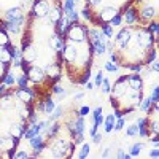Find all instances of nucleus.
I'll list each match as a JSON object with an SVG mask.
<instances>
[{
    "mask_svg": "<svg viewBox=\"0 0 159 159\" xmlns=\"http://www.w3.org/2000/svg\"><path fill=\"white\" fill-rule=\"evenodd\" d=\"M92 140H94V143H97V145H99V143L102 142V134H97V132H96V134L92 135Z\"/></svg>",
    "mask_w": 159,
    "mask_h": 159,
    "instance_id": "c03bdc74",
    "label": "nucleus"
},
{
    "mask_svg": "<svg viewBox=\"0 0 159 159\" xmlns=\"http://www.w3.org/2000/svg\"><path fill=\"white\" fill-rule=\"evenodd\" d=\"M135 18H137V15H135V10H134V8H130V10L126 11L124 19H126L127 24H134V22H135Z\"/></svg>",
    "mask_w": 159,
    "mask_h": 159,
    "instance_id": "6ab92c4d",
    "label": "nucleus"
},
{
    "mask_svg": "<svg viewBox=\"0 0 159 159\" xmlns=\"http://www.w3.org/2000/svg\"><path fill=\"white\" fill-rule=\"evenodd\" d=\"M89 111H91V108L88 107V105H84V107H81V108H80V115H81V116H86Z\"/></svg>",
    "mask_w": 159,
    "mask_h": 159,
    "instance_id": "79ce46f5",
    "label": "nucleus"
},
{
    "mask_svg": "<svg viewBox=\"0 0 159 159\" xmlns=\"http://www.w3.org/2000/svg\"><path fill=\"white\" fill-rule=\"evenodd\" d=\"M7 18H8V19H18V18H22V8H21V7L8 8V10H7Z\"/></svg>",
    "mask_w": 159,
    "mask_h": 159,
    "instance_id": "6e6552de",
    "label": "nucleus"
},
{
    "mask_svg": "<svg viewBox=\"0 0 159 159\" xmlns=\"http://www.w3.org/2000/svg\"><path fill=\"white\" fill-rule=\"evenodd\" d=\"M11 61H13L11 52L7 48H0V64L8 65V64H11Z\"/></svg>",
    "mask_w": 159,
    "mask_h": 159,
    "instance_id": "1a4fd4ad",
    "label": "nucleus"
},
{
    "mask_svg": "<svg viewBox=\"0 0 159 159\" xmlns=\"http://www.w3.org/2000/svg\"><path fill=\"white\" fill-rule=\"evenodd\" d=\"M37 134H40V124H32L29 129H25V132H24V137L25 139H30V137H34V135H37Z\"/></svg>",
    "mask_w": 159,
    "mask_h": 159,
    "instance_id": "ddd939ff",
    "label": "nucleus"
},
{
    "mask_svg": "<svg viewBox=\"0 0 159 159\" xmlns=\"http://www.w3.org/2000/svg\"><path fill=\"white\" fill-rule=\"evenodd\" d=\"M75 2H76V0H75Z\"/></svg>",
    "mask_w": 159,
    "mask_h": 159,
    "instance_id": "e2e57ef3",
    "label": "nucleus"
},
{
    "mask_svg": "<svg viewBox=\"0 0 159 159\" xmlns=\"http://www.w3.org/2000/svg\"><path fill=\"white\" fill-rule=\"evenodd\" d=\"M143 148V143H137V145H132L130 148V156H137L140 153V150Z\"/></svg>",
    "mask_w": 159,
    "mask_h": 159,
    "instance_id": "bb28decb",
    "label": "nucleus"
},
{
    "mask_svg": "<svg viewBox=\"0 0 159 159\" xmlns=\"http://www.w3.org/2000/svg\"><path fill=\"white\" fill-rule=\"evenodd\" d=\"M123 127H124V119H123V118H119L118 121H115V127H113V129H116V130H121Z\"/></svg>",
    "mask_w": 159,
    "mask_h": 159,
    "instance_id": "58836bf2",
    "label": "nucleus"
},
{
    "mask_svg": "<svg viewBox=\"0 0 159 159\" xmlns=\"http://www.w3.org/2000/svg\"><path fill=\"white\" fill-rule=\"evenodd\" d=\"M115 15H116V8H115V7H107V8H103V10L100 11V19H102L103 22H108Z\"/></svg>",
    "mask_w": 159,
    "mask_h": 159,
    "instance_id": "20e7f679",
    "label": "nucleus"
},
{
    "mask_svg": "<svg viewBox=\"0 0 159 159\" xmlns=\"http://www.w3.org/2000/svg\"><path fill=\"white\" fill-rule=\"evenodd\" d=\"M5 89H7V84L3 83L2 86H0V94H2V92H5Z\"/></svg>",
    "mask_w": 159,
    "mask_h": 159,
    "instance_id": "4d7b16f0",
    "label": "nucleus"
},
{
    "mask_svg": "<svg viewBox=\"0 0 159 159\" xmlns=\"http://www.w3.org/2000/svg\"><path fill=\"white\" fill-rule=\"evenodd\" d=\"M129 86L134 91H140L142 89V78L139 75H132L129 76Z\"/></svg>",
    "mask_w": 159,
    "mask_h": 159,
    "instance_id": "9d476101",
    "label": "nucleus"
},
{
    "mask_svg": "<svg viewBox=\"0 0 159 159\" xmlns=\"http://www.w3.org/2000/svg\"><path fill=\"white\" fill-rule=\"evenodd\" d=\"M64 51H65V57H67V61H75L76 59V48L73 46V45H69V46H65L64 48Z\"/></svg>",
    "mask_w": 159,
    "mask_h": 159,
    "instance_id": "9b49d317",
    "label": "nucleus"
},
{
    "mask_svg": "<svg viewBox=\"0 0 159 159\" xmlns=\"http://www.w3.org/2000/svg\"><path fill=\"white\" fill-rule=\"evenodd\" d=\"M151 103H153L151 97H150V99H145V100H143V103H142V110L148 113V111H150V108H151Z\"/></svg>",
    "mask_w": 159,
    "mask_h": 159,
    "instance_id": "c756f323",
    "label": "nucleus"
},
{
    "mask_svg": "<svg viewBox=\"0 0 159 159\" xmlns=\"http://www.w3.org/2000/svg\"><path fill=\"white\" fill-rule=\"evenodd\" d=\"M29 154L25 153V151H18L16 154H15V157H19V159H22V157H27Z\"/></svg>",
    "mask_w": 159,
    "mask_h": 159,
    "instance_id": "49530a36",
    "label": "nucleus"
},
{
    "mask_svg": "<svg viewBox=\"0 0 159 159\" xmlns=\"http://www.w3.org/2000/svg\"><path fill=\"white\" fill-rule=\"evenodd\" d=\"M73 99H75V100H81V99H83V92H78V94H75Z\"/></svg>",
    "mask_w": 159,
    "mask_h": 159,
    "instance_id": "864d4df0",
    "label": "nucleus"
},
{
    "mask_svg": "<svg viewBox=\"0 0 159 159\" xmlns=\"http://www.w3.org/2000/svg\"><path fill=\"white\" fill-rule=\"evenodd\" d=\"M25 52V62H34L35 59H37V51H35V48H27L24 51Z\"/></svg>",
    "mask_w": 159,
    "mask_h": 159,
    "instance_id": "f3484780",
    "label": "nucleus"
},
{
    "mask_svg": "<svg viewBox=\"0 0 159 159\" xmlns=\"http://www.w3.org/2000/svg\"><path fill=\"white\" fill-rule=\"evenodd\" d=\"M43 142V137L42 135H40V134H37V135H34V137H30L29 139V143H30V147H37V145H40V143H42Z\"/></svg>",
    "mask_w": 159,
    "mask_h": 159,
    "instance_id": "412c9836",
    "label": "nucleus"
},
{
    "mask_svg": "<svg viewBox=\"0 0 159 159\" xmlns=\"http://www.w3.org/2000/svg\"><path fill=\"white\" fill-rule=\"evenodd\" d=\"M46 72H48L49 76H52V78H59V67H57V65H48Z\"/></svg>",
    "mask_w": 159,
    "mask_h": 159,
    "instance_id": "aec40b11",
    "label": "nucleus"
},
{
    "mask_svg": "<svg viewBox=\"0 0 159 159\" xmlns=\"http://www.w3.org/2000/svg\"><path fill=\"white\" fill-rule=\"evenodd\" d=\"M21 116H22V118H27V116H29V110H27V108L21 110Z\"/></svg>",
    "mask_w": 159,
    "mask_h": 159,
    "instance_id": "3c124183",
    "label": "nucleus"
},
{
    "mask_svg": "<svg viewBox=\"0 0 159 159\" xmlns=\"http://www.w3.org/2000/svg\"><path fill=\"white\" fill-rule=\"evenodd\" d=\"M88 2H89V3H92V5H99V3L102 2V0H88Z\"/></svg>",
    "mask_w": 159,
    "mask_h": 159,
    "instance_id": "6e6d98bb",
    "label": "nucleus"
},
{
    "mask_svg": "<svg viewBox=\"0 0 159 159\" xmlns=\"http://www.w3.org/2000/svg\"><path fill=\"white\" fill-rule=\"evenodd\" d=\"M10 97H11V94H5L2 99H0V107H2V108L8 107V105H10Z\"/></svg>",
    "mask_w": 159,
    "mask_h": 159,
    "instance_id": "7c9ffc66",
    "label": "nucleus"
},
{
    "mask_svg": "<svg viewBox=\"0 0 159 159\" xmlns=\"http://www.w3.org/2000/svg\"><path fill=\"white\" fill-rule=\"evenodd\" d=\"M110 148H103V151H102V157H110Z\"/></svg>",
    "mask_w": 159,
    "mask_h": 159,
    "instance_id": "09e8293b",
    "label": "nucleus"
},
{
    "mask_svg": "<svg viewBox=\"0 0 159 159\" xmlns=\"http://www.w3.org/2000/svg\"><path fill=\"white\" fill-rule=\"evenodd\" d=\"M75 126V134H83V129H84V123H83V116L78 119V121L73 124Z\"/></svg>",
    "mask_w": 159,
    "mask_h": 159,
    "instance_id": "4be33fe9",
    "label": "nucleus"
},
{
    "mask_svg": "<svg viewBox=\"0 0 159 159\" xmlns=\"http://www.w3.org/2000/svg\"><path fill=\"white\" fill-rule=\"evenodd\" d=\"M8 43V35L3 29H0V46H5Z\"/></svg>",
    "mask_w": 159,
    "mask_h": 159,
    "instance_id": "c85d7f7f",
    "label": "nucleus"
},
{
    "mask_svg": "<svg viewBox=\"0 0 159 159\" xmlns=\"http://www.w3.org/2000/svg\"><path fill=\"white\" fill-rule=\"evenodd\" d=\"M157 92H159V89L154 88V89H153V96H151V100H153V102H157Z\"/></svg>",
    "mask_w": 159,
    "mask_h": 159,
    "instance_id": "a18cd8bd",
    "label": "nucleus"
},
{
    "mask_svg": "<svg viewBox=\"0 0 159 159\" xmlns=\"http://www.w3.org/2000/svg\"><path fill=\"white\" fill-rule=\"evenodd\" d=\"M153 70L157 72V62H153Z\"/></svg>",
    "mask_w": 159,
    "mask_h": 159,
    "instance_id": "680f3d73",
    "label": "nucleus"
},
{
    "mask_svg": "<svg viewBox=\"0 0 159 159\" xmlns=\"http://www.w3.org/2000/svg\"><path fill=\"white\" fill-rule=\"evenodd\" d=\"M67 15H69V16H67V18H69V21H73V22H76V21H78V13H76L73 8L67 11Z\"/></svg>",
    "mask_w": 159,
    "mask_h": 159,
    "instance_id": "2f4dec72",
    "label": "nucleus"
},
{
    "mask_svg": "<svg viewBox=\"0 0 159 159\" xmlns=\"http://www.w3.org/2000/svg\"><path fill=\"white\" fill-rule=\"evenodd\" d=\"M103 124H105V132H111L115 127V115H108L107 118H103Z\"/></svg>",
    "mask_w": 159,
    "mask_h": 159,
    "instance_id": "dca6fc26",
    "label": "nucleus"
},
{
    "mask_svg": "<svg viewBox=\"0 0 159 159\" xmlns=\"http://www.w3.org/2000/svg\"><path fill=\"white\" fill-rule=\"evenodd\" d=\"M81 15H83V18H86V19H91V11H89L86 7L81 10Z\"/></svg>",
    "mask_w": 159,
    "mask_h": 159,
    "instance_id": "37998d69",
    "label": "nucleus"
},
{
    "mask_svg": "<svg viewBox=\"0 0 159 159\" xmlns=\"http://www.w3.org/2000/svg\"><path fill=\"white\" fill-rule=\"evenodd\" d=\"M132 70H134V72H140V65H134V67H132Z\"/></svg>",
    "mask_w": 159,
    "mask_h": 159,
    "instance_id": "052dcab7",
    "label": "nucleus"
},
{
    "mask_svg": "<svg viewBox=\"0 0 159 159\" xmlns=\"http://www.w3.org/2000/svg\"><path fill=\"white\" fill-rule=\"evenodd\" d=\"M49 42H51L52 48H54L56 51H61V49H64V43H62V38H61L59 35H52Z\"/></svg>",
    "mask_w": 159,
    "mask_h": 159,
    "instance_id": "2eb2a0df",
    "label": "nucleus"
},
{
    "mask_svg": "<svg viewBox=\"0 0 159 159\" xmlns=\"http://www.w3.org/2000/svg\"><path fill=\"white\" fill-rule=\"evenodd\" d=\"M88 154H89V145H88V143H83V147H81V153H80L78 156L81 157V159H84Z\"/></svg>",
    "mask_w": 159,
    "mask_h": 159,
    "instance_id": "473e14b6",
    "label": "nucleus"
},
{
    "mask_svg": "<svg viewBox=\"0 0 159 159\" xmlns=\"http://www.w3.org/2000/svg\"><path fill=\"white\" fill-rule=\"evenodd\" d=\"M157 156H159V151H157V148H154L151 151V157H157Z\"/></svg>",
    "mask_w": 159,
    "mask_h": 159,
    "instance_id": "5fc2aeb1",
    "label": "nucleus"
},
{
    "mask_svg": "<svg viewBox=\"0 0 159 159\" xmlns=\"http://www.w3.org/2000/svg\"><path fill=\"white\" fill-rule=\"evenodd\" d=\"M40 110H42L43 113H46V115H49V113H52V110H54V103H52L51 99H46L42 105H40Z\"/></svg>",
    "mask_w": 159,
    "mask_h": 159,
    "instance_id": "f8f14e48",
    "label": "nucleus"
},
{
    "mask_svg": "<svg viewBox=\"0 0 159 159\" xmlns=\"http://www.w3.org/2000/svg\"><path fill=\"white\" fill-rule=\"evenodd\" d=\"M110 21H111L113 25H119V24H121V21H123V16H121V15H115Z\"/></svg>",
    "mask_w": 159,
    "mask_h": 159,
    "instance_id": "c9c22d12",
    "label": "nucleus"
},
{
    "mask_svg": "<svg viewBox=\"0 0 159 159\" xmlns=\"http://www.w3.org/2000/svg\"><path fill=\"white\" fill-rule=\"evenodd\" d=\"M18 97L22 100V102H25V103H29L30 100H32V94L25 89V88H21L19 91H18Z\"/></svg>",
    "mask_w": 159,
    "mask_h": 159,
    "instance_id": "4468645a",
    "label": "nucleus"
},
{
    "mask_svg": "<svg viewBox=\"0 0 159 159\" xmlns=\"http://www.w3.org/2000/svg\"><path fill=\"white\" fill-rule=\"evenodd\" d=\"M151 32L156 35V32H157V24H156V22H153V24H151Z\"/></svg>",
    "mask_w": 159,
    "mask_h": 159,
    "instance_id": "603ef678",
    "label": "nucleus"
},
{
    "mask_svg": "<svg viewBox=\"0 0 159 159\" xmlns=\"http://www.w3.org/2000/svg\"><path fill=\"white\" fill-rule=\"evenodd\" d=\"M75 7V0H65V11H69Z\"/></svg>",
    "mask_w": 159,
    "mask_h": 159,
    "instance_id": "ea45409f",
    "label": "nucleus"
},
{
    "mask_svg": "<svg viewBox=\"0 0 159 159\" xmlns=\"http://www.w3.org/2000/svg\"><path fill=\"white\" fill-rule=\"evenodd\" d=\"M105 70H108V72H116V70H118V65H115L113 62H107V64H105Z\"/></svg>",
    "mask_w": 159,
    "mask_h": 159,
    "instance_id": "4c0bfd02",
    "label": "nucleus"
},
{
    "mask_svg": "<svg viewBox=\"0 0 159 159\" xmlns=\"http://www.w3.org/2000/svg\"><path fill=\"white\" fill-rule=\"evenodd\" d=\"M118 157H126V159H129V157H130V154H126L123 150H119V151H118Z\"/></svg>",
    "mask_w": 159,
    "mask_h": 159,
    "instance_id": "8fccbe9b",
    "label": "nucleus"
},
{
    "mask_svg": "<svg viewBox=\"0 0 159 159\" xmlns=\"http://www.w3.org/2000/svg\"><path fill=\"white\" fill-rule=\"evenodd\" d=\"M25 75H27V80H30L32 83H38V81H42L43 76H45L43 70L40 69V67H37V65H32V67H29V69H27V72H25Z\"/></svg>",
    "mask_w": 159,
    "mask_h": 159,
    "instance_id": "f03ea898",
    "label": "nucleus"
},
{
    "mask_svg": "<svg viewBox=\"0 0 159 159\" xmlns=\"http://www.w3.org/2000/svg\"><path fill=\"white\" fill-rule=\"evenodd\" d=\"M25 129H27V127L22 126V124H13V126L10 127V135H11V137L19 139V137H22V135H24Z\"/></svg>",
    "mask_w": 159,
    "mask_h": 159,
    "instance_id": "39448f33",
    "label": "nucleus"
},
{
    "mask_svg": "<svg viewBox=\"0 0 159 159\" xmlns=\"http://www.w3.org/2000/svg\"><path fill=\"white\" fill-rule=\"evenodd\" d=\"M5 142H7V139H5V137H2V139H0V147H3V145H5Z\"/></svg>",
    "mask_w": 159,
    "mask_h": 159,
    "instance_id": "13d9d810",
    "label": "nucleus"
},
{
    "mask_svg": "<svg viewBox=\"0 0 159 159\" xmlns=\"http://www.w3.org/2000/svg\"><path fill=\"white\" fill-rule=\"evenodd\" d=\"M116 40H118V43L121 45V46L127 45V43H129V40H130V30H129V29H123L121 32L118 34Z\"/></svg>",
    "mask_w": 159,
    "mask_h": 159,
    "instance_id": "0eeeda50",
    "label": "nucleus"
},
{
    "mask_svg": "<svg viewBox=\"0 0 159 159\" xmlns=\"http://www.w3.org/2000/svg\"><path fill=\"white\" fill-rule=\"evenodd\" d=\"M102 34H103L105 37L111 38V37H113V27H111V25H108V24H105L103 27H102Z\"/></svg>",
    "mask_w": 159,
    "mask_h": 159,
    "instance_id": "393cba45",
    "label": "nucleus"
},
{
    "mask_svg": "<svg viewBox=\"0 0 159 159\" xmlns=\"http://www.w3.org/2000/svg\"><path fill=\"white\" fill-rule=\"evenodd\" d=\"M48 3L43 2V0H37V2L34 3V8H32V13H34V16L37 18H43L48 15Z\"/></svg>",
    "mask_w": 159,
    "mask_h": 159,
    "instance_id": "7ed1b4c3",
    "label": "nucleus"
},
{
    "mask_svg": "<svg viewBox=\"0 0 159 159\" xmlns=\"http://www.w3.org/2000/svg\"><path fill=\"white\" fill-rule=\"evenodd\" d=\"M100 86H102V91H103V92H110V81H108V80H105V78H103Z\"/></svg>",
    "mask_w": 159,
    "mask_h": 159,
    "instance_id": "f704fd0d",
    "label": "nucleus"
},
{
    "mask_svg": "<svg viewBox=\"0 0 159 159\" xmlns=\"http://www.w3.org/2000/svg\"><path fill=\"white\" fill-rule=\"evenodd\" d=\"M102 80H103V73L99 72V73L96 75V86H100V84H102Z\"/></svg>",
    "mask_w": 159,
    "mask_h": 159,
    "instance_id": "a19ab883",
    "label": "nucleus"
},
{
    "mask_svg": "<svg viewBox=\"0 0 159 159\" xmlns=\"http://www.w3.org/2000/svg\"><path fill=\"white\" fill-rule=\"evenodd\" d=\"M137 123H139V124H137V126H139V129H140V127H145V123H147V119L139 118V119H137Z\"/></svg>",
    "mask_w": 159,
    "mask_h": 159,
    "instance_id": "de8ad7c7",
    "label": "nucleus"
},
{
    "mask_svg": "<svg viewBox=\"0 0 159 159\" xmlns=\"http://www.w3.org/2000/svg\"><path fill=\"white\" fill-rule=\"evenodd\" d=\"M137 134H139V126H137V124H132V126L127 127V135H129V137H134V135H137Z\"/></svg>",
    "mask_w": 159,
    "mask_h": 159,
    "instance_id": "a878e982",
    "label": "nucleus"
},
{
    "mask_svg": "<svg viewBox=\"0 0 159 159\" xmlns=\"http://www.w3.org/2000/svg\"><path fill=\"white\" fill-rule=\"evenodd\" d=\"M86 32H88V30H84L81 25H78V24H73V25H70V27L67 29L69 38L73 40V42H83Z\"/></svg>",
    "mask_w": 159,
    "mask_h": 159,
    "instance_id": "f257e3e1",
    "label": "nucleus"
},
{
    "mask_svg": "<svg viewBox=\"0 0 159 159\" xmlns=\"http://www.w3.org/2000/svg\"><path fill=\"white\" fill-rule=\"evenodd\" d=\"M15 76H13V73H10V75H5V80H3V83L7 84V86H11V84H15Z\"/></svg>",
    "mask_w": 159,
    "mask_h": 159,
    "instance_id": "72a5a7b5",
    "label": "nucleus"
},
{
    "mask_svg": "<svg viewBox=\"0 0 159 159\" xmlns=\"http://www.w3.org/2000/svg\"><path fill=\"white\" fill-rule=\"evenodd\" d=\"M18 83H19V86H21V88H27V86H29V83H27V75L18 78Z\"/></svg>",
    "mask_w": 159,
    "mask_h": 159,
    "instance_id": "e433bc0d",
    "label": "nucleus"
},
{
    "mask_svg": "<svg viewBox=\"0 0 159 159\" xmlns=\"http://www.w3.org/2000/svg\"><path fill=\"white\" fill-rule=\"evenodd\" d=\"M137 40H139V45L140 46H150L151 45V32H140L137 35Z\"/></svg>",
    "mask_w": 159,
    "mask_h": 159,
    "instance_id": "423d86ee",
    "label": "nucleus"
},
{
    "mask_svg": "<svg viewBox=\"0 0 159 159\" xmlns=\"http://www.w3.org/2000/svg\"><path fill=\"white\" fill-rule=\"evenodd\" d=\"M92 88H94V84H92L91 81H89V83H86V89H92Z\"/></svg>",
    "mask_w": 159,
    "mask_h": 159,
    "instance_id": "bf43d9fd",
    "label": "nucleus"
},
{
    "mask_svg": "<svg viewBox=\"0 0 159 159\" xmlns=\"http://www.w3.org/2000/svg\"><path fill=\"white\" fill-rule=\"evenodd\" d=\"M94 48H96V52L99 56H102L105 52V42H96L94 43Z\"/></svg>",
    "mask_w": 159,
    "mask_h": 159,
    "instance_id": "b1692460",
    "label": "nucleus"
},
{
    "mask_svg": "<svg viewBox=\"0 0 159 159\" xmlns=\"http://www.w3.org/2000/svg\"><path fill=\"white\" fill-rule=\"evenodd\" d=\"M52 111H54V113H49V119H51V121H54V119H57L62 115V107H57V108H54Z\"/></svg>",
    "mask_w": 159,
    "mask_h": 159,
    "instance_id": "cd10ccee",
    "label": "nucleus"
},
{
    "mask_svg": "<svg viewBox=\"0 0 159 159\" xmlns=\"http://www.w3.org/2000/svg\"><path fill=\"white\" fill-rule=\"evenodd\" d=\"M154 16V10L153 8H143L142 10V18L143 19H151Z\"/></svg>",
    "mask_w": 159,
    "mask_h": 159,
    "instance_id": "5701e85b",
    "label": "nucleus"
},
{
    "mask_svg": "<svg viewBox=\"0 0 159 159\" xmlns=\"http://www.w3.org/2000/svg\"><path fill=\"white\" fill-rule=\"evenodd\" d=\"M61 15H62V8H54V10H51V13H49V21L51 22H57L59 21V18H61Z\"/></svg>",
    "mask_w": 159,
    "mask_h": 159,
    "instance_id": "a211bd4d",
    "label": "nucleus"
}]
</instances>
